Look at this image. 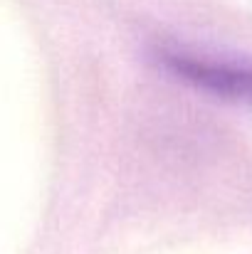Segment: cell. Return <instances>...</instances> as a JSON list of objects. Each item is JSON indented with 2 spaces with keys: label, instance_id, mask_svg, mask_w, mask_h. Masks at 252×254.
<instances>
[{
  "label": "cell",
  "instance_id": "cell-1",
  "mask_svg": "<svg viewBox=\"0 0 252 254\" xmlns=\"http://www.w3.org/2000/svg\"><path fill=\"white\" fill-rule=\"evenodd\" d=\"M161 64L168 72L193 86H200L205 91L230 96V99H245L252 101V69L240 64L215 62L205 57H195L178 50H164Z\"/></svg>",
  "mask_w": 252,
  "mask_h": 254
}]
</instances>
